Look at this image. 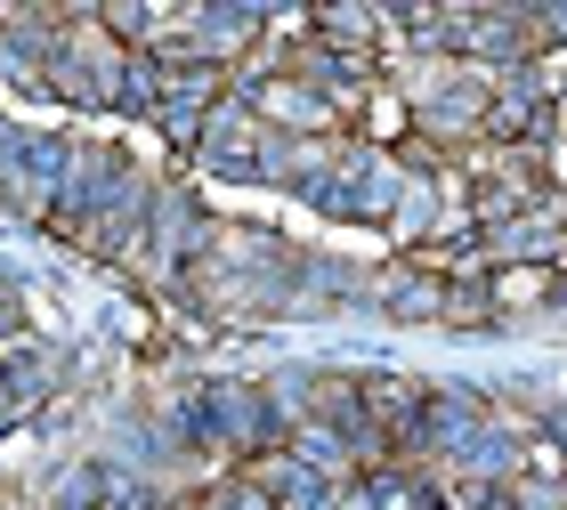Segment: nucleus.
Masks as SVG:
<instances>
[{
	"instance_id": "nucleus-1",
	"label": "nucleus",
	"mask_w": 567,
	"mask_h": 510,
	"mask_svg": "<svg viewBox=\"0 0 567 510\" xmlns=\"http://www.w3.org/2000/svg\"><path fill=\"white\" fill-rule=\"evenodd\" d=\"M551 292V268H503L495 275V300H544Z\"/></svg>"
}]
</instances>
